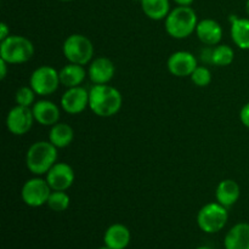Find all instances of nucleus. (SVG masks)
<instances>
[{
    "mask_svg": "<svg viewBox=\"0 0 249 249\" xmlns=\"http://www.w3.org/2000/svg\"><path fill=\"white\" fill-rule=\"evenodd\" d=\"M123 105L121 91L108 84H94L89 90V108L97 117L108 118L118 113Z\"/></svg>",
    "mask_w": 249,
    "mask_h": 249,
    "instance_id": "nucleus-1",
    "label": "nucleus"
},
{
    "mask_svg": "<svg viewBox=\"0 0 249 249\" xmlns=\"http://www.w3.org/2000/svg\"><path fill=\"white\" fill-rule=\"evenodd\" d=\"M198 18L191 6H179L170 10L165 17L164 27L167 33L174 39L189 38L196 32Z\"/></svg>",
    "mask_w": 249,
    "mask_h": 249,
    "instance_id": "nucleus-2",
    "label": "nucleus"
},
{
    "mask_svg": "<svg viewBox=\"0 0 249 249\" xmlns=\"http://www.w3.org/2000/svg\"><path fill=\"white\" fill-rule=\"evenodd\" d=\"M57 147L50 141L32 143L26 155V165L34 175H44L57 162Z\"/></svg>",
    "mask_w": 249,
    "mask_h": 249,
    "instance_id": "nucleus-3",
    "label": "nucleus"
},
{
    "mask_svg": "<svg viewBox=\"0 0 249 249\" xmlns=\"http://www.w3.org/2000/svg\"><path fill=\"white\" fill-rule=\"evenodd\" d=\"M34 55V45L23 36L10 34L0 41V58L9 65H21L31 60Z\"/></svg>",
    "mask_w": 249,
    "mask_h": 249,
    "instance_id": "nucleus-4",
    "label": "nucleus"
},
{
    "mask_svg": "<svg viewBox=\"0 0 249 249\" xmlns=\"http://www.w3.org/2000/svg\"><path fill=\"white\" fill-rule=\"evenodd\" d=\"M62 53L70 63L85 66L91 62L94 57V45L83 34H71L63 43Z\"/></svg>",
    "mask_w": 249,
    "mask_h": 249,
    "instance_id": "nucleus-5",
    "label": "nucleus"
},
{
    "mask_svg": "<svg viewBox=\"0 0 249 249\" xmlns=\"http://www.w3.org/2000/svg\"><path fill=\"white\" fill-rule=\"evenodd\" d=\"M228 220V208L218 202L206 204L197 214V225L206 233L219 232L225 228Z\"/></svg>",
    "mask_w": 249,
    "mask_h": 249,
    "instance_id": "nucleus-6",
    "label": "nucleus"
},
{
    "mask_svg": "<svg viewBox=\"0 0 249 249\" xmlns=\"http://www.w3.org/2000/svg\"><path fill=\"white\" fill-rule=\"evenodd\" d=\"M60 73L51 66H40L36 68L29 78V87L39 96H48L58 89Z\"/></svg>",
    "mask_w": 249,
    "mask_h": 249,
    "instance_id": "nucleus-7",
    "label": "nucleus"
},
{
    "mask_svg": "<svg viewBox=\"0 0 249 249\" xmlns=\"http://www.w3.org/2000/svg\"><path fill=\"white\" fill-rule=\"evenodd\" d=\"M51 187L49 186L48 181L40 178H33L27 180L23 184L21 190V197L24 204L32 208H38L48 203L50 197Z\"/></svg>",
    "mask_w": 249,
    "mask_h": 249,
    "instance_id": "nucleus-8",
    "label": "nucleus"
},
{
    "mask_svg": "<svg viewBox=\"0 0 249 249\" xmlns=\"http://www.w3.org/2000/svg\"><path fill=\"white\" fill-rule=\"evenodd\" d=\"M36 122L31 107L16 105L9 111L6 116V128L11 134L22 136L28 133Z\"/></svg>",
    "mask_w": 249,
    "mask_h": 249,
    "instance_id": "nucleus-9",
    "label": "nucleus"
},
{
    "mask_svg": "<svg viewBox=\"0 0 249 249\" xmlns=\"http://www.w3.org/2000/svg\"><path fill=\"white\" fill-rule=\"evenodd\" d=\"M45 175V180L53 191H67L75 179L73 168L63 162H56Z\"/></svg>",
    "mask_w": 249,
    "mask_h": 249,
    "instance_id": "nucleus-10",
    "label": "nucleus"
},
{
    "mask_svg": "<svg viewBox=\"0 0 249 249\" xmlns=\"http://www.w3.org/2000/svg\"><path fill=\"white\" fill-rule=\"evenodd\" d=\"M197 66L196 56L190 51H175L169 56L167 62L170 74L179 78L191 77Z\"/></svg>",
    "mask_w": 249,
    "mask_h": 249,
    "instance_id": "nucleus-11",
    "label": "nucleus"
},
{
    "mask_svg": "<svg viewBox=\"0 0 249 249\" xmlns=\"http://www.w3.org/2000/svg\"><path fill=\"white\" fill-rule=\"evenodd\" d=\"M61 107L68 114H79L89 107V91L83 87L68 88L61 97Z\"/></svg>",
    "mask_w": 249,
    "mask_h": 249,
    "instance_id": "nucleus-12",
    "label": "nucleus"
},
{
    "mask_svg": "<svg viewBox=\"0 0 249 249\" xmlns=\"http://www.w3.org/2000/svg\"><path fill=\"white\" fill-rule=\"evenodd\" d=\"M114 73L116 66L107 57L95 58L88 68V75L94 84H108L113 79Z\"/></svg>",
    "mask_w": 249,
    "mask_h": 249,
    "instance_id": "nucleus-13",
    "label": "nucleus"
},
{
    "mask_svg": "<svg viewBox=\"0 0 249 249\" xmlns=\"http://www.w3.org/2000/svg\"><path fill=\"white\" fill-rule=\"evenodd\" d=\"M33 116L36 122H38L40 125L53 126L60 121L61 112L56 104L49 100H39L34 102L32 106Z\"/></svg>",
    "mask_w": 249,
    "mask_h": 249,
    "instance_id": "nucleus-14",
    "label": "nucleus"
},
{
    "mask_svg": "<svg viewBox=\"0 0 249 249\" xmlns=\"http://www.w3.org/2000/svg\"><path fill=\"white\" fill-rule=\"evenodd\" d=\"M196 34L197 38L206 45L216 46L223 38V28L215 19L204 18L197 24Z\"/></svg>",
    "mask_w": 249,
    "mask_h": 249,
    "instance_id": "nucleus-15",
    "label": "nucleus"
},
{
    "mask_svg": "<svg viewBox=\"0 0 249 249\" xmlns=\"http://www.w3.org/2000/svg\"><path fill=\"white\" fill-rule=\"evenodd\" d=\"M131 240L129 229L123 224H112L104 235V245L111 249H125Z\"/></svg>",
    "mask_w": 249,
    "mask_h": 249,
    "instance_id": "nucleus-16",
    "label": "nucleus"
},
{
    "mask_svg": "<svg viewBox=\"0 0 249 249\" xmlns=\"http://www.w3.org/2000/svg\"><path fill=\"white\" fill-rule=\"evenodd\" d=\"M225 249H249V224L238 223L233 225L224 238Z\"/></svg>",
    "mask_w": 249,
    "mask_h": 249,
    "instance_id": "nucleus-17",
    "label": "nucleus"
},
{
    "mask_svg": "<svg viewBox=\"0 0 249 249\" xmlns=\"http://www.w3.org/2000/svg\"><path fill=\"white\" fill-rule=\"evenodd\" d=\"M241 195L240 185L232 179H225L219 182L215 190L216 202L223 204L226 208L232 207L238 201Z\"/></svg>",
    "mask_w": 249,
    "mask_h": 249,
    "instance_id": "nucleus-18",
    "label": "nucleus"
},
{
    "mask_svg": "<svg viewBox=\"0 0 249 249\" xmlns=\"http://www.w3.org/2000/svg\"><path fill=\"white\" fill-rule=\"evenodd\" d=\"M231 39L241 50H249V18L230 16Z\"/></svg>",
    "mask_w": 249,
    "mask_h": 249,
    "instance_id": "nucleus-19",
    "label": "nucleus"
},
{
    "mask_svg": "<svg viewBox=\"0 0 249 249\" xmlns=\"http://www.w3.org/2000/svg\"><path fill=\"white\" fill-rule=\"evenodd\" d=\"M61 85L68 88L79 87L84 82L87 77V71L84 66L77 65V63H68L65 67L61 68L60 72Z\"/></svg>",
    "mask_w": 249,
    "mask_h": 249,
    "instance_id": "nucleus-20",
    "label": "nucleus"
},
{
    "mask_svg": "<svg viewBox=\"0 0 249 249\" xmlns=\"http://www.w3.org/2000/svg\"><path fill=\"white\" fill-rule=\"evenodd\" d=\"M74 131L72 126L66 123H56L51 126L49 133V141L57 148H65L72 143Z\"/></svg>",
    "mask_w": 249,
    "mask_h": 249,
    "instance_id": "nucleus-21",
    "label": "nucleus"
},
{
    "mask_svg": "<svg viewBox=\"0 0 249 249\" xmlns=\"http://www.w3.org/2000/svg\"><path fill=\"white\" fill-rule=\"evenodd\" d=\"M140 4L143 14L153 21L165 19L170 12L169 0H140Z\"/></svg>",
    "mask_w": 249,
    "mask_h": 249,
    "instance_id": "nucleus-22",
    "label": "nucleus"
},
{
    "mask_svg": "<svg viewBox=\"0 0 249 249\" xmlns=\"http://www.w3.org/2000/svg\"><path fill=\"white\" fill-rule=\"evenodd\" d=\"M235 60V51L230 45L219 44L213 49L212 53V63L218 67H226L230 66Z\"/></svg>",
    "mask_w": 249,
    "mask_h": 249,
    "instance_id": "nucleus-23",
    "label": "nucleus"
},
{
    "mask_svg": "<svg viewBox=\"0 0 249 249\" xmlns=\"http://www.w3.org/2000/svg\"><path fill=\"white\" fill-rule=\"evenodd\" d=\"M71 198L66 191H53L48 199V207L53 212H65L70 207Z\"/></svg>",
    "mask_w": 249,
    "mask_h": 249,
    "instance_id": "nucleus-24",
    "label": "nucleus"
},
{
    "mask_svg": "<svg viewBox=\"0 0 249 249\" xmlns=\"http://www.w3.org/2000/svg\"><path fill=\"white\" fill-rule=\"evenodd\" d=\"M190 78H191L192 83L197 87H208L212 83V72L206 66H197V68L194 71Z\"/></svg>",
    "mask_w": 249,
    "mask_h": 249,
    "instance_id": "nucleus-25",
    "label": "nucleus"
},
{
    "mask_svg": "<svg viewBox=\"0 0 249 249\" xmlns=\"http://www.w3.org/2000/svg\"><path fill=\"white\" fill-rule=\"evenodd\" d=\"M36 95V91L31 87H22L15 94V101H16V105H19V106L31 107L34 105Z\"/></svg>",
    "mask_w": 249,
    "mask_h": 249,
    "instance_id": "nucleus-26",
    "label": "nucleus"
},
{
    "mask_svg": "<svg viewBox=\"0 0 249 249\" xmlns=\"http://www.w3.org/2000/svg\"><path fill=\"white\" fill-rule=\"evenodd\" d=\"M240 119H241V122H242L243 125H245L246 128L249 129V102H247V104H246L245 106L241 108Z\"/></svg>",
    "mask_w": 249,
    "mask_h": 249,
    "instance_id": "nucleus-27",
    "label": "nucleus"
},
{
    "mask_svg": "<svg viewBox=\"0 0 249 249\" xmlns=\"http://www.w3.org/2000/svg\"><path fill=\"white\" fill-rule=\"evenodd\" d=\"M10 36V28L5 22L0 23V41H2L4 39H6Z\"/></svg>",
    "mask_w": 249,
    "mask_h": 249,
    "instance_id": "nucleus-28",
    "label": "nucleus"
},
{
    "mask_svg": "<svg viewBox=\"0 0 249 249\" xmlns=\"http://www.w3.org/2000/svg\"><path fill=\"white\" fill-rule=\"evenodd\" d=\"M9 63L6 61L0 58V79L4 80L7 75V70H9Z\"/></svg>",
    "mask_w": 249,
    "mask_h": 249,
    "instance_id": "nucleus-29",
    "label": "nucleus"
},
{
    "mask_svg": "<svg viewBox=\"0 0 249 249\" xmlns=\"http://www.w3.org/2000/svg\"><path fill=\"white\" fill-rule=\"evenodd\" d=\"M179 6H191L195 0H174Z\"/></svg>",
    "mask_w": 249,
    "mask_h": 249,
    "instance_id": "nucleus-30",
    "label": "nucleus"
},
{
    "mask_svg": "<svg viewBox=\"0 0 249 249\" xmlns=\"http://www.w3.org/2000/svg\"><path fill=\"white\" fill-rule=\"evenodd\" d=\"M246 12H247V15H248V17H249V0H247V1H246Z\"/></svg>",
    "mask_w": 249,
    "mask_h": 249,
    "instance_id": "nucleus-31",
    "label": "nucleus"
},
{
    "mask_svg": "<svg viewBox=\"0 0 249 249\" xmlns=\"http://www.w3.org/2000/svg\"><path fill=\"white\" fill-rule=\"evenodd\" d=\"M196 249H213V248L208 247V246H201V247H197Z\"/></svg>",
    "mask_w": 249,
    "mask_h": 249,
    "instance_id": "nucleus-32",
    "label": "nucleus"
},
{
    "mask_svg": "<svg viewBox=\"0 0 249 249\" xmlns=\"http://www.w3.org/2000/svg\"><path fill=\"white\" fill-rule=\"evenodd\" d=\"M99 249H111V248H109V247H107L106 245H104V246H101V247H100Z\"/></svg>",
    "mask_w": 249,
    "mask_h": 249,
    "instance_id": "nucleus-33",
    "label": "nucleus"
},
{
    "mask_svg": "<svg viewBox=\"0 0 249 249\" xmlns=\"http://www.w3.org/2000/svg\"><path fill=\"white\" fill-rule=\"evenodd\" d=\"M58 1H62V2H70V1H73V0H58Z\"/></svg>",
    "mask_w": 249,
    "mask_h": 249,
    "instance_id": "nucleus-34",
    "label": "nucleus"
}]
</instances>
